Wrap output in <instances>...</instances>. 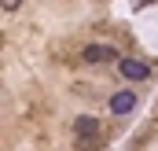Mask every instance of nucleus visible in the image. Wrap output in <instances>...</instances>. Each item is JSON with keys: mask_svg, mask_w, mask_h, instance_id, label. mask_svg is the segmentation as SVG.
<instances>
[{"mask_svg": "<svg viewBox=\"0 0 158 151\" xmlns=\"http://www.w3.org/2000/svg\"><path fill=\"white\" fill-rule=\"evenodd\" d=\"M74 133H77L81 140H96V133H99V125H96V118H88V114H81L77 122H74Z\"/></svg>", "mask_w": 158, "mask_h": 151, "instance_id": "nucleus-4", "label": "nucleus"}, {"mask_svg": "<svg viewBox=\"0 0 158 151\" xmlns=\"http://www.w3.org/2000/svg\"><path fill=\"white\" fill-rule=\"evenodd\" d=\"M19 4H22V0H0V7H4V11H15Z\"/></svg>", "mask_w": 158, "mask_h": 151, "instance_id": "nucleus-5", "label": "nucleus"}, {"mask_svg": "<svg viewBox=\"0 0 158 151\" xmlns=\"http://www.w3.org/2000/svg\"><path fill=\"white\" fill-rule=\"evenodd\" d=\"M136 4H151V0H136Z\"/></svg>", "mask_w": 158, "mask_h": 151, "instance_id": "nucleus-6", "label": "nucleus"}, {"mask_svg": "<svg viewBox=\"0 0 158 151\" xmlns=\"http://www.w3.org/2000/svg\"><path fill=\"white\" fill-rule=\"evenodd\" d=\"M118 70H121V77H125V81H143V77L151 74V67H147L143 59H121Z\"/></svg>", "mask_w": 158, "mask_h": 151, "instance_id": "nucleus-1", "label": "nucleus"}, {"mask_svg": "<svg viewBox=\"0 0 158 151\" xmlns=\"http://www.w3.org/2000/svg\"><path fill=\"white\" fill-rule=\"evenodd\" d=\"M81 55H85V63H107V59H114L118 52H114V48H107V44H88Z\"/></svg>", "mask_w": 158, "mask_h": 151, "instance_id": "nucleus-2", "label": "nucleus"}, {"mask_svg": "<svg viewBox=\"0 0 158 151\" xmlns=\"http://www.w3.org/2000/svg\"><path fill=\"white\" fill-rule=\"evenodd\" d=\"M132 107H136V96L132 92H114L110 96V114H129Z\"/></svg>", "mask_w": 158, "mask_h": 151, "instance_id": "nucleus-3", "label": "nucleus"}]
</instances>
